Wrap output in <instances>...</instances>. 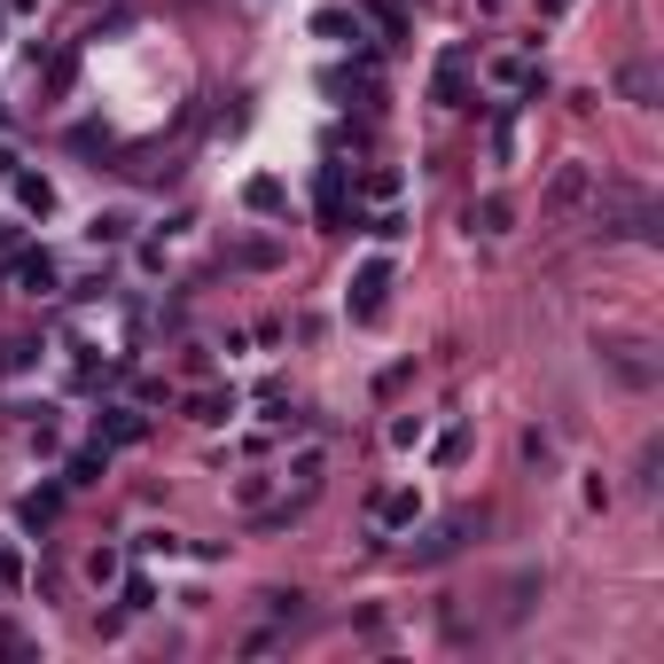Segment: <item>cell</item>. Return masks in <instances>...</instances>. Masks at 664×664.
Wrapping results in <instances>:
<instances>
[{"label": "cell", "mask_w": 664, "mask_h": 664, "mask_svg": "<svg viewBox=\"0 0 664 664\" xmlns=\"http://www.w3.org/2000/svg\"><path fill=\"white\" fill-rule=\"evenodd\" d=\"M477 524H485L477 509H461V516H446V524H431L423 540H414V547H406V563H414V570H431V563H446V555H461Z\"/></svg>", "instance_id": "cell-1"}, {"label": "cell", "mask_w": 664, "mask_h": 664, "mask_svg": "<svg viewBox=\"0 0 664 664\" xmlns=\"http://www.w3.org/2000/svg\"><path fill=\"white\" fill-rule=\"evenodd\" d=\"M391 282H399V274H391V259H368V266L352 274V290H345V313H352V320H383Z\"/></svg>", "instance_id": "cell-2"}, {"label": "cell", "mask_w": 664, "mask_h": 664, "mask_svg": "<svg viewBox=\"0 0 664 664\" xmlns=\"http://www.w3.org/2000/svg\"><path fill=\"white\" fill-rule=\"evenodd\" d=\"M587 196H595V164L570 156V164H555V173H547V196H540V204H547V219H563V211H578Z\"/></svg>", "instance_id": "cell-3"}, {"label": "cell", "mask_w": 664, "mask_h": 664, "mask_svg": "<svg viewBox=\"0 0 664 664\" xmlns=\"http://www.w3.org/2000/svg\"><path fill=\"white\" fill-rule=\"evenodd\" d=\"M95 438L102 446H133V438H149V414L141 406H102L95 414Z\"/></svg>", "instance_id": "cell-4"}, {"label": "cell", "mask_w": 664, "mask_h": 664, "mask_svg": "<svg viewBox=\"0 0 664 664\" xmlns=\"http://www.w3.org/2000/svg\"><path fill=\"white\" fill-rule=\"evenodd\" d=\"M414 516H423V492H414V485H399V492L375 501V532H406Z\"/></svg>", "instance_id": "cell-5"}, {"label": "cell", "mask_w": 664, "mask_h": 664, "mask_svg": "<svg viewBox=\"0 0 664 664\" xmlns=\"http://www.w3.org/2000/svg\"><path fill=\"white\" fill-rule=\"evenodd\" d=\"M9 274H17V290H24V297H47V290H55V259H47V251H17V259H9Z\"/></svg>", "instance_id": "cell-6"}, {"label": "cell", "mask_w": 664, "mask_h": 664, "mask_svg": "<svg viewBox=\"0 0 664 664\" xmlns=\"http://www.w3.org/2000/svg\"><path fill=\"white\" fill-rule=\"evenodd\" d=\"M110 477V446L95 438V446H78L70 461H63V485H102Z\"/></svg>", "instance_id": "cell-7"}, {"label": "cell", "mask_w": 664, "mask_h": 664, "mask_svg": "<svg viewBox=\"0 0 664 664\" xmlns=\"http://www.w3.org/2000/svg\"><path fill=\"white\" fill-rule=\"evenodd\" d=\"M9 181H17V204H24L32 219H47V211H55V181H47V173H24V164H17Z\"/></svg>", "instance_id": "cell-8"}, {"label": "cell", "mask_w": 664, "mask_h": 664, "mask_svg": "<svg viewBox=\"0 0 664 664\" xmlns=\"http://www.w3.org/2000/svg\"><path fill=\"white\" fill-rule=\"evenodd\" d=\"M461 87H469V55L454 47V55L438 63V78H431V95H438V102H461Z\"/></svg>", "instance_id": "cell-9"}, {"label": "cell", "mask_w": 664, "mask_h": 664, "mask_svg": "<svg viewBox=\"0 0 664 664\" xmlns=\"http://www.w3.org/2000/svg\"><path fill=\"white\" fill-rule=\"evenodd\" d=\"M509 219H516V211H509L501 196H485V204H469V235H509Z\"/></svg>", "instance_id": "cell-10"}, {"label": "cell", "mask_w": 664, "mask_h": 664, "mask_svg": "<svg viewBox=\"0 0 664 664\" xmlns=\"http://www.w3.org/2000/svg\"><path fill=\"white\" fill-rule=\"evenodd\" d=\"M274 485H282V469H251V477L235 485V501H242V509H266V501H274Z\"/></svg>", "instance_id": "cell-11"}, {"label": "cell", "mask_w": 664, "mask_h": 664, "mask_svg": "<svg viewBox=\"0 0 664 664\" xmlns=\"http://www.w3.org/2000/svg\"><path fill=\"white\" fill-rule=\"evenodd\" d=\"M618 95H625V102H656V70H649V63H625V70H618Z\"/></svg>", "instance_id": "cell-12"}, {"label": "cell", "mask_w": 664, "mask_h": 664, "mask_svg": "<svg viewBox=\"0 0 664 664\" xmlns=\"http://www.w3.org/2000/svg\"><path fill=\"white\" fill-rule=\"evenodd\" d=\"M235 414V391H196L188 399V423H227Z\"/></svg>", "instance_id": "cell-13"}, {"label": "cell", "mask_w": 664, "mask_h": 664, "mask_svg": "<svg viewBox=\"0 0 664 664\" xmlns=\"http://www.w3.org/2000/svg\"><path fill=\"white\" fill-rule=\"evenodd\" d=\"M32 360H40V345H32V337H0V375H24Z\"/></svg>", "instance_id": "cell-14"}, {"label": "cell", "mask_w": 664, "mask_h": 664, "mask_svg": "<svg viewBox=\"0 0 664 664\" xmlns=\"http://www.w3.org/2000/svg\"><path fill=\"white\" fill-rule=\"evenodd\" d=\"M55 509H63V492L47 485V492H32V501H24V532H47L55 524Z\"/></svg>", "instance_id": "cell-15"}, {"label": "cell", "mask_w": 664, "mask_h": 664, "mask_svg": "<svg viewBox=\"0 0 664 664\" xmlns=\"http://www.w3.org/2000/svg\"><path fill=\"white\" fill-rule=\"evenodd\" d=\"M320 219H328V227L345 219V173H337V164H328V173H320Z\"/></svg>", "instance_id": "cell-16"}, {"label": "cell", "mask_w": 664, "mask_h": 664, "mask_svg": "<svg viewBox=\"0 0 664 664\" xmlns=\"http://www.w3.org/2000/svg\"><path fill=\"white\" fill-rule=\"evenodd\" d=\"M87 235H95V242H126V235H133V211H95Z\"/></svg>", "instance_id": "cell-17"}, {"label": "cell", "mask_w": 664, "mask_h": 664, "mask_svg": "<svg viewBox=\"0 0 664 664\" xmlns=\"http://www.w3.org/2000/svg\"><path fill=\"white\" fill-rule=\"evenodd\" d=\"M242 204H251V211H282V181H266V173H259L251 188H242Z\"/></svg>", "instance_id": "cell-18"}, {"label": "cell", "mask_w": 664, "mask_h": 664, "mask_svg": "<svg viewBox=\"0 0 664 664\" xmlns=\"http://www.w3.org/2000/svg\"><path fill=\"white\" fill-rule=\"evenodd\" d=\"M320 469H328V454H320V446H305V454H297V461H290V469H282V485H290V477H297V485H313V477H320Z\"/></svg>", "instance_id": "cell-19"}, {"label": "cell", "mask_w": 664, "mask_h": 664, "mask_svg": "<svg viewBox=\"0 0 664 664\" xmlns=\"http://www.w3.org/2000/svg\"><path fill=\"white\" fill-rule=\"evenodd\" d=\"M461 454H469V423H454V431H446V438H438V461H446V469H454V461H461Z\"/></svg>", "instance_id": "cell-20"}, {"label": "cell", "mask_w": 664, "mask_h": 664, "mask_svg": "<svg viewBox=\"0 0 664 664\" xmlns=\"http://www.w3.org/2000/svg\"><path fill=\"white\" fill-rule=\"evenodd\" d=\"M87 578H95V587H102V578H118V547H95V555H87Z\"/></svg>", "instance_id": "cell-21"}, {"label": "cell", "mask_w": 664, "mask_h": 664, "mask_svg": "<svg viewBox=\"0 0 664 664\" xmlns=\"http://www.w3.org/2000/svg\"><path fill=\"white\" fill-rule=\"evenodd\" d=\"M313 32H320V40H337V32H352V17H345V9H320V17H313Z\"/></svg>", "instance_id": "cell-22"}]
</instances>
